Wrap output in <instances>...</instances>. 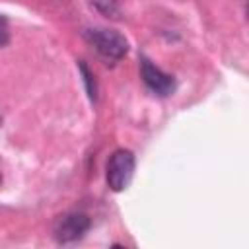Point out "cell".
Wrapping results in <instances>:
<instances>
[{"label":"cell","instance_id":"1","mask_svg":"<svg viewBox=\"0 0 249 249\" xmlns=\"http://www.w3.org/2000/svg\"><path fill=\"white\" fill-rule=\"evenodd\" d=\"M84 37L97 51V54L103 56L105 60L117 62V60H121L128 53V41H126V37L123 33L115 31V29H103V27L88 29L84 33Z\"/></svg>","mask_w":249,"mask_h":249},{"label":"cell","instance_id":"2","mask_svg":"<svg viewBox=\"0 0 249 249\" xmlns=\"http://www.w3.org/2000/svg\"><path fill=\"white\" fill-rule=\"evenodd\" d=\"M134 173V154L130 150H115L107 161V185L111 191H124Z\"/></svg>","mask_w":249,"mask_h":249},{"label":"cell","instance_id":"3","mask_svg":"<svg viewBox=\"0 0 249 249\" xmlns=\"http://www.w3.org/2000/svg\"><path fill=\"white\" fill-rule=\"evenodd\" d=\"M140 76L146 88L160 97L171 95L175 91V78L171 74H165L160 66H156L146 56H140Z\"/></svg>","mask_w":249,"mask_h":249},{"label":"cell","instance_id":"4","mask_svg":"<svg viewBox=\"0 0 249 249\" xmlns=\"http://www.w3.org/2000/svg\"><path fill=\"white\" fill-rule=\"evenodd\" d=\"M89 230V218L82 212H68L54 224V237L58 243H72Z\"/></svg>","mask_w":249,"mask_h":249},{"label":"cell","instance_id":"5","mask_svg":"<svg viewBox=\"0 0 249 249\" xmlns=\"http://www.w3.org/2000/svg\"><path fill=\"white\" fill-rule=\"evenodd\" d=\"M78 66H80V72H82V76H84V84H86V89H88L89 99H95V97H97V84H95L93 72L88 68V64H86L84 60H80Z\"/></svg>","mask_w":249,"mask_h":249},{"label":"cell","instance_id":"6","mask_svg":"<svg viewBox=\"0 0 249 249\" xmlns=\"http://www.w3.org/2000/svg\"><path fill=\"white\" fill-rule=\"evenodd\" d=\"M91 6H95L97 12H101L107 18H117L119 16V6L117 0H91Z\"/></svg>","mask_w":249,"mask_h":249},{"label":"cell","instance_id":"7","mask_svg":"<svg viewBox=\"0 0 249 249\" xmlns=\"http://www.w3.org/2000/svg\"><path fill=\"white\" fill-rule=\"evenodd\" d=\"M10 41V29H8V19L0 16V49L6 47Z\"/></svg>","mask_w":249,"mask_h":249},{"label":"cell","instance_id":"8","mask_svg":"<svg viewBox=\"0 0 249 249\" xmlns=\"http://www.w3.org/2000/svg\"><path fill=\"white\" fill-rule=\"evenodd\" d=\"M0 183H2V173H0Z\"/></svg>","mask_w":249,"mask_h":249},{"label":"cell","instance_id":"9","mask_svg":"<svg viewBox=\"0 0 249 249\" xmlns=\"http://www.w3.org/2000/svg\"><path fill=\"white\" fill-rule=\"evenodd\" d=\"M0 124H2V117H0Z\"/></svg>","mask_w":249,"mask_h":249}]
</instances>
